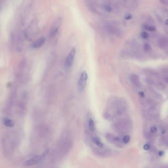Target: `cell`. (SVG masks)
Here are the masks:
<instances>
[{"instance_id": "18", "label": "cell", "mask_w": 168, "mask_h": 168, "mask_svg": "<svg viewBox=\"0 0 168 168\" xmlns=\"http://www.w3.org/2000/svg\"><path fill=\"white\" fill-rule=\"evenodd\" d=\"M160 2L162 3L163 5H165L166 6L168 5V1L167 0H162V1H160Z\"/></svg>"}, {"instance_id": "3", "label": "cell", "mask_w": 168, "mask_h": 168, "mask_svg": "<svg viewBox=\"0 0 168 168\" xmlns=\"http://www.w3.org/2000/svg\"><path fill=\"white\" fill-rule=\"evenodd\" d=\"M87 79H88L87 73L85 70H84L81 73L78 81L77 87L79 91L82 92L84 90L87 84Z\"/></svg>"}, {"instance_id": "17", "label": "cell", "mask_w": 168, "mask_h": 168, "mask_svg": "<svg viewBox=\"0 0 168 168\" xmlns=\"http://www.w3.org/2000/svg\"><path fill=\"white\" fill-rule=\"evenodd\" d=\"M157 131V128L155 126H152L150 128V131L152 133H155Z\"/></svg>"}, {"instance_id": "11", "label": "cell", "mask_w": 168, "mask_h": 168, "mask_svg": "<svg viewBox=\"0 0 168 168\" xmlns=\"http://www.w3.org/2000/svg\"><path fill=\"white\" fill-rule=\"evenodd\" d=\"M93 142L98 147L102 148L103 147V143L98 138H94L93 139Z\"/></svg>"}, {"instance_id": "19", "label": "cell", "mask_w": 168, "mask_h": 168, "mask_svg": "<svg viewBox=\"0 0 168 168\" xmlns=\"http://www.w3.org/2000/svg\"><path fill=\"white\" fill-rule=\"evenodd\" d=\"M149 148H150V147H149V145H148V144H146L143 146V149L146 150H148L149 149Z\"/></svg>"}, {"instance_id": "6", "label": "cell", "mask_w": 168, "mask_h": 168, "mask_svg": "<svg viewBox=\"0 0 168 168\" xmlns=\"http://www.w3.org/2000/svg\"><path fill=\"white\" fill-rule=\"evenodd\" d=\"M61 25V20L60 19L56 20L54 24L53 25L52 27H51L50 32V35L51 37H54L56 35L57 33H58V30Z\"/></svg>"}, {"instance_id": "13", "label": "cell", "mask_w": 168, "mask_h": 168, "mask_svg": "<svg viewBox=\"0 0 168 168\" xmlns=\"http://www.w3.org/2000/svg\"><path fill=\"white\" fill-rule=\"evenodd\" d=\"M143 49H144V51L146 52H148L149 51H150L151 49V47L150 46V45L148 43H146L144 44L143 45Z\"/></svg>"}, {"instance_id": "10", "label": "cell", "mask_w": 168, "mask_h": 168, "mask_svg": "<svg viewBox=\"0 0 168 168\" xmlns=\"http://www.w3.org/2000/svg\"><path fill=\"white\" fill-rule=\"evenodd\" d=\"M3 122L5 125L8 127H13L14 126V122L9 118H5L3 120Z\"/></svg>"}, {"instance_id": "5", "label": "cell", "mask_w": 168, "mask_h": 168, "mask_svg": "<svg viewBox=\"0 0 168 168\" xmlns=\"http://www.w3.org/2000/svg\"><path fill=\"white\" fill-rule=\"evenodd\" d=\"M106 30L110 34L115 35H121V31L118 28L114 25L108 24L107 25Z\"/></svg>"}, {"instance_id": "14", "label": "cell", "mask_w": 168, "mask_h": 168, "mask_svg": "<svg viewBox=\"0 0 168 168\" xmlns=\"http://www.w3.org/2000/svg\"><path fill=\"white\" fill-rule=\"evenodd\" d=\"M49 149H47V150H46L45 151H44L42 153V154L40 155L41 160H42V159H44V158L47 156V155L49 153Z\"/></svg>"}, {"instance_id": "12", "label": "cell", "mask_w": 168, "mask_h": 168, "mask_svg": "<svg viewBox=\"0 0 168 168\" xmlns=\"http://www.w3.org/2000/svg\"><path fill=\"white\" fill-rule=\"evenodd\" d=\"M88 127L89 129L92 131H94L95 129V123L92 119H89L88 120Z\"/></svg>"}, {"instance_id": "16", "label": "cell", "mask_w": 168, "mask_h": 168, "mask_svg": "<svg viewBox=\"0 0 168 168\" xmlns=\"http://www.w3.org/2000/svg\"><path fill=\"white\" fill-rule=\"evenodd\" d=\"M141 36L143 39H147V38H148V34H147V33H146V32H143L141 34Z\"/></svg>"}, {"instance_id": "9", "label": "cell", "mask_w": 168, "mask_h": 168, "mask_svg": "<svg viewBox=\"0 0 168 168\" xmlns=\"http://www.w3.org/2000/svg\"><path fill=\"white\" fill-rule=\"evenodd\" d=\"M45 41V39L44 38H41L34 42L33 43L32 46L35 49L40 48L44 44Z\"/></svg>"}, {"instance_id": "4", "label": "cell", "mask_w": 168, "mask_h": 168, "mask_svg": "<svg viewBox=\"0 0 168 168\" xmlns=\"http://www.w3.org/2000/svg\"><path fill=\"white\" fill-rule=\"evenodd\" d=\"M41 161L40 155H35L34 157H32L31 158L29 159L28 160L24 162L23 163V166H30L35 164L38 163L40 161Z\"/></svg>"}, {"instance_id": "15", "label": "cell", "mask_w": 168, "mask_h": 168, "mask_svg": "<svg viewBox=\"0 0 168 168\" xmlns=\"http://www.w3.org/2000/svg\"><path fill=\"white\" fill-rule=\"evenodd\" d=\"M130 137L128 135L126 136L124 138V139H123V142L125 143H128L129 142V140H130Z\"/></svg>"}, {"instance_id": "20", "label": "cell", "mask_w": 168, "mask_h": 168, "mask_svg": "<svg viewBox=\"0 0 168 168\" xmlns=\"http://www.w3.org/2000/svg\"><path fill=\"white\" fill-rule=\"evenodd\" d=\"M125 18L127 19H130L131 18V15H130V14H128L127 15H126Z\"/></svg>"}, {"instance_id": "8", "label": "cell", "mask_w": 168, "mask_h": 168, "mask_svg": "<svg viewBox=\"0 0 168 168\" xmlns=\"http://www.w3.org/2000/svg\"><path fill=\"white\" fill-rule=\"evenodd\" d=\"M158 45L160 48L165 49L168 47V39L166 37H161L158 41Z\"/></svg>"}, {"instance_id": "1", "label": "cell", "mask_w": 168, "mask_h": 168, "mask_svg": "<svg viewBox=\"0 0 168 168\" xmlns=\"http://www.w3.org/2000/svg\"><path fill=\"white\" fill-rule=\"evenodd\" d=\"M89 8L93 12L101 14H111L115 13L119 9L116 2L109 1H87Z\"/></svg>"}, {"instance_id": "7", "label": "cell", "mask_w": 168, "mask_h": 168, "mask_svg": "<svg viewBox=\"0 0 168 168\" xmlns=\"http://www.w3.org/2000/svg\"><path fill=\"white\" fill-rule=\"evenodd\" d=\"M130 80H131V83L133 84V86L135 88H138L140 87L141 82H140V77L138 76H137V75H135V74L131 75V76L130 77Z\"/></svg>"}, {"instance_id": "2", "label": "cell", "mask_w": 168, "mask_h": 168, "mask_svg": "<svg viewBox=\"0 0 168 168\" xmlns=\"http://www.w3.org/2000/svg\"><path fill=\"white\" fill-rule=\"evenodd\" d=\"M76 52V49L73 48L70 50L68 56H67L65 63V67L66 70H69L71 68L75 57Z\"/></svg>"}]
</instances>
